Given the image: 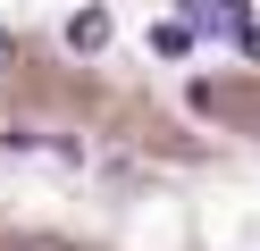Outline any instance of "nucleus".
<instances>
[{"label":"nucleus","mask_w":260,"mask_h":251,"mask_svg":"<svg viewBox=\"0 0 260 251\" xmlns=\"http://www.w3.org/2000/svg\"><path fill=\"white\" fill-rule=\"evenodd\" d=\"M109 33H118V17H109V9H76V17H68V50H84V59H92V50H109Z\"/></svg>","instance_id":"nucleus-2"},{"label":"nucleus","mask_w":260,"mask_h":251,"mask_svg":"<svg viewBox=\"0 0 260 251\" xmlns=\"http://www.w3.org/2000/svg\"><path fill=\"white\" fill-rule=\"evenodd\" d=\"M176 25H185V33H226L235 50H243V33H252V25L235 17V0H185V17H176Z\"/></svg>","instance_id":"nucleus-1"},{"label":"nucleus","mask_w":260,"mask_h":251,"mask_svg":"<svg viewBox=\"0 0 260 251\" xmlns=\"http://www.w3.org/2000/svg\"><path fill=\"white\" fill-rule=\"evenodd\" d=\"M151 50H159V59H193V33L168 17V25H151Z\"/></svg>","instance_id":"nucleus-3"},{"label":"nucleus","mask_w":260,"mask_h":251,"mask_svg":"<svg viewBox=\"0 0 260 251\" xmlns=\"http://www.w3.org/2000/svg\"><path fill=\"white\" fill-rule=\"evenodd\" d=\"M0 67H9V33H0Z\"/></svg>","instance_id":"nucleus-4"}]
</instances>
